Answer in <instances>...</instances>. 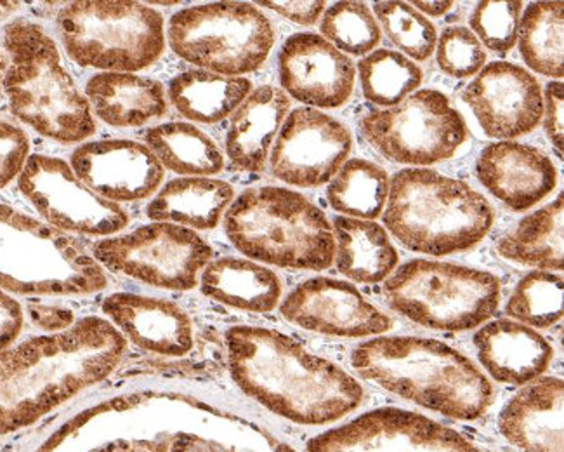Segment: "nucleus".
<instances>
[{
	"label": "nucleus",
	"mask_w": 564,
	"mask_h": 452,
	"mask_svg": "<svg viewBox=\"0 0 564 452\" xmlns=\"http://www.w3.org/2000/svg\"><path fill=\"white\" fill-rule=\"evenodd\" d=\"M225 340L237 387L283 420L336 423L364 403V387L348 370L280 331L235 325Z\"/></svg>",
	"instance_id": "f257e3e1"
},
{
	"label": "nucleus",
	"mask_w": 564,
	"mask_h": 452,
	"mask_svg": "<svg viewBox=\"0 0 564 452\" xmlns=\"http://www.w3.org/2000/svg\"><path fill=\"white\" fill-rule=\"evenodd\" d=\"M126 337L101 316L0 352V433L30 427L113 375Z\"/></svg>",
	"instance_id": "f03ea898"
},
{
	"label": "nucleus",
	"mask_w": 564,
	"mask_h": 452,
	"mask_svg": "<svg viewBox=\"0 0 564 452\" xmlns=\"http://www.w3.org/2000/svg\"><path fill=\"white\" fill-rule=\"evenodd\" d=\"M351 366L361 378L452 420H478L494 402L490 379L475 362L430 337H372L352 349Z\"/></svg>",
	"instance_id": "7ed1b4c3"
},
{
	"label": "nucleus",
	"mask_w": 564,
	"mask_h": 452,
	"mask_svg": "<svg viewBox=\"0 0 564 452\" xmlns=\"http://www.w3.org/2000/svg\"><path fill=\"white\" fill-rule=\"evenodd\" d=\"M485 195L433 169L409 168L389 181L384 225L410 251L448 256L478 246L494 226Z\"/></svg>",
	"instance_id": "20e7f679"
},
{
	"label": "nucleus",
	"mask_w": 564,
	"mask_h": 452,
	"mask_svg": "<svg viewBox=\"0 0 564 452\" xmlns=\"http://www.w3.org/2000/svg\"><path fill=\"white\" fill-rule=\"evenodd\" d=\"M9 63L4 90L13 116L59 143H80L95 134L89 99L62 63L56 42L41 25L14 20L4 29Z\"/></svg>",
	"instance_id": "39448f33"
},
{
	"label": "nucleus",
	"mask_w": 564,
	"mask_h": 452,
	"mask_svg": "<svg viewBox=\"0 0 564 452\" xmlns=\"http://www.w3.org/2000/svg\"><path fill=\"white\" fill-rule=\"evenodd\" d=\"M228 239L250 261L294 270H327L336 239L324 211L294 190L254 186L225 213Z\"/></svg>",
	"instance_id": "423d86ee"
},
{
	"label": "nucleus",
	"mask_w": 564,
	"mask_h": 452,
	"mask_svg": "<svg viewBox=\"0 0 564 452\" xmlns=\"http://www.w3.org/2000/svg\"><path fill=\"white\" fill-rule=\"evenodd\" d=\"M108 277L80 240L0 204V289L21 297H86Z\"/></svg>",
	"instance_id": "0eeeda50"
},
{
	"label": "nucleus",
	"mask_w": 564,
	"mask_h": 452,
	"mask_svg": "<svg viewBox=\"0 0 564 452\" xmlns=\"http://www.w3.org/2000/svg\"><path fill=\"white\" fill-rule=\"evenodd\" d=\"M384 297L394 312L446 333L476 330L491 319L502 298L490 271L434 259H412L391 273Z\"/></svg>",
	"instance_id": "6e6552de"
},
{
	"label": "nucleus",
	"mask_w": 564,
	"mask_h": 452,
	"mask_svg": "<svg viewBox=\"0 0 564 452\" xmlns=\"http://www.w3.org/2000/svg\"><path fill=\"white\" fill-rule=\"evenodd\" d=\"M56 23L63 47L80 66L132 74L164 54V18L140 2H72Z\"/></svg>",
	"instance_id": "1a4fd4ad"
},
{
	"label": "nucleus",
	"mask_w": 564,
	"mask_h": 452,
	"mask_svg": "<svg viewBox=\"0 0 564 452\" xmlns=\"http://www.w3.org/2000/svg\"><path fill=\"white\" fill-rule=\"evenodd\" d=\"M169 45L184 62L225 77L261 68L274 45L271 21L247 2L181 9L169 21Z\"/></svg>",
	"instance_id": "9d476101"
},
{
	"label": "nucleus",
	"mask_w": 564,
	"mask_h": 452,
	"mask_svg": "<svg viewBox=\"0 0 564 452\" xmlns=\"http://www.w3.org/2000/svg\"><path fill=\"white\" fill-rule=\"evenodd\" d=\"M358 128L386 159L413 168L448 161L469 136L463 114L436 89L415 90L397 107L370 111Z\"/></svg>",
	"instance_id": "9b49d317"
},
{
	"label": "nucleus",
	"mask_w": 564,
	"mask_h": 452,
	"mask_svg": "<svg viewBox=\"0 0 564 452\" xmlns=\"http://www.w3.org/2000/svg\"><path fill=\"white\" fill-rule=\"evenodd\" d=\"M102 270L165 291H192L213 261V247L195 230L174 223H152L93 246Z\"/></svg>",
	"instance_id": "f8f14e48"
},
{
	"label": "nucleus",
	"mask_w": 564,
	"mask_h": 452,
	"mask_svg": "<svg viewBox=\"0 0 564 452\" xmlns=\"http://www.w3.org/2000/svg\"><path fill=\"white\" fill-rule=\"evenodd\" d=\"M18 185L47 225L65 234L107 237L129 225V214L119 204L87 189L70 165L56 157H29Z\"/></svg>",
	"instance_id": "ddd939ff"
},
{
	"label": "nucleus",
	"mask_w": 564,
	"mask_h": 452,
	"mask_svg": "<svg viewBox=\"0 0 564 452\" xmlns=\"http://www.w3.org/2000/svg\"><path fill=\"white\" fill-rule=\"evenodd\" d=\"M307 452H479L454 428L427 416L381 407L307 442Z\"/></svg>",
	"instance_id": "4468645a"
},
{
	"label": "nucleus",
	"mask_w": 564,
	"mask_h": 452,
	"mask_svg": "<svg viewBox=\"0 0 564 452\" xmlns=\"http://www.w3.org/2000/svg\"><path fill=\"white\" fill-rule=\"evenodd\" d=\"M351 147V131L343 122L316 108H295L274 140L271 173L299 189L327 185L348 161Z\"/></svg>",
	"instance_id": "2eb2a0df"
},
{
	"label": "nucleus",
	"mask_w": 564,
	"mask_h": 452,
	"mask_svg": "<svg viewBox=\"0 0 564 452\" xmlns=\"http://www.w3.org/2000/svg\"><path fill=\"white\" fill-rule=\"evenodd\" d=\"M464 101L488 138L514 141L539 128L544 116V93L523 66L494 62L464 89Z\"/></svg>",
	"instance_id": "dca6fc26"
},
{
	"label": "nucleus",
	"mask_w": 564,
	"mask_h": 452,
	"mask_svg": "<svg viewBox=\"0 0 564 452\" xmlns=\"http://www.w3.org/2000/svg\"><path fill=\"white\" fill-rule=\"evenodd\" d=\"M291 324L339 337H377L393 330V319L370 303L355 286L330 277L299 284L280 304Z\"/></svg>",
	"instance_id": "f3484780"
},
{
	"label": "nucleus",
	"mask_w": 564,
	"mask_h": 452,
	"mask_svg": "<svg viewBox=\"0 0 564 452\" xmlns=\"http://www.w3.org/2000/svg\"><path fill=\"white\" fill-rule=\"evenodd\" d=\"M279 75L286 96L316 110L343 107L355 90V63L318 33H294L286 39Z\"/></svg>",
	"instance_id": "a211bd4d"
},
{
	"label": "nucleus",
	"mask_w": 564,
	"mask_h": 452,
	"mask_svg": "<svg viewBox=\"0 0 564 452\" xmlns=\"http://www.w3.org/2000/svg\"><path fill=\"white\" fill-rule=\"evenodd\" d=\"M72 171L87 189L110 202L152 197L164 181V168L152 150L129 140L83 144L72 153Z\"/></svg>",
	"instance_id": "6ab92c4d"
},
{
	"label": "nucleus",
	"mask_w": 564,
	"mask_h": 452,
	"mask_svg": "<svg viewBox=\"0 0 564 452\" xmlns=\"http://www.w3.org/2000/svg\"><path fill=\"white\" fill-rule=\"evenodd\" d=\"M476 174L495 198L518 213L536 206L557 185V169L551 157L518 141L488 144L476 161Z\"/></svg>",
	"instance_id": "aec40b11"
},
{
	"label": "nucleus",
	"mask_w": 564,
	"mask_h": 452,
	"mask_svg": "<svg viewBox=\"0 0 564 452\" xmlns=\"http://www.w3.org/2000/svg\"><path fill=\"white\" fill-rule=\"evenodd\" d=\"M102 312L123 337L150 354L184 357L195 346L192 319L174 301L117 292L102 301Z\"/></svg>",
	"instance_id": "412c9836"
},
{
	"label": "nucleus",
	"mask_w": 564,
	"mask_h": 452,
	"mask_svg": "<svg viewBox=\"0 0 564 452\" xmlns=\"http://www.w3.org/2000/svg\"><path fill=\"white\" fill-rule=\"evenodd\" d=\"M475 348L482 369L502 385L524 387L544 375L551 364V343L539 331L520 322H488L475 334Z\"/></svg>",
	"instance_id": "4be33fe9"
},
{
	"label": "nucleus",
	"mask_w": 564,
	"mask_h": 452,
	"mask_svg": "<svg viewBox=\"0 0 564 452\" xmlns=\"http://www.w3.org/2000/svg\"><path fill=\"white\" fill-rule=\"evenodd\" d=\"M563 415V379H535L506 403L499 430L521 452H564Z\"/></svg>",
	"instance_id": "5701e85b"
},
{
	"label": "nucleus",
	"mask_w": 564,
	"mask_h": 452,
	"mask_svg": "<svg viewBox=\"0 0 564 452\" xmlns=\"http://www.w3.org/2000/svg\"><path fill=\"white\" fill-rule=\"evenodd\" d=\"M291 111L285 90L261 86L235 110L226 134V153L238 171L262 173L267 168L271 144Z\"/></svg>",
	"instance_id": "b1692460"
},
{
	"label": "nucleus",
	"mask_w": 564,
	"mask_h": 452,
	"mask_svg": "<svg viewBox=\"0 0 564 452\" xmlns=\"http://www.w3.org/2000/svg\"><path fill=\"white\" fill-rule=\"evenodd\" d=\"M86 98L96 116L113 128H141L167 111L165 89L159 80L122 72L90 77Z\"/></svg>",
	"instance_id": "393cba45"
},
{
	"label": "nucleus",
	"mask_w": 564,
	"mask_h": 452,
	"mask_svg": "<svg viewBox=\"0 0 564 452\" xmlns=\"http://www.w3.org/2000/svg\"><path fill=\"white\" fill-rule=\"evenodd\" d=\"M204 297L243 312H273L282 300L283 284L273 270L250 259H213L200 273Z\"/></svg>",
	"instance_id": "a878e982"
},
{
	"label": "nucleus",
	"mask_w": 564,
	"mask_h": 452,
	"mask_svg": "<svg viewBox=\"0 0 564 452\" xmlns=\"http://www.w3.org/2000/svg\"><path fill=\"white\" fill-rule=\"evenodd\" d=\"M235 201L234 186L207 176L169 181L148 204L147 216L156 223L214 230Z\"/></svg>",
	"instance_id": "bb28decb"
},
{
	"label": "nucleus",
	"mask_w": 564,
	"mask_h": 452,
	"mask_svg": "<svg viewBox=\"0 0 564 452\" xmlns=\"http://www.w3.org/2000/svg\"><path fill=\"white\" fill-rule=\"evenodd\" d=\"M336 267L358 284H379L391 277L400 255L384 226L367 219L337 216L334 219Z\"/></svg>",
	"instance_id": "cd10ccee"
},
{
	"label": "nucleus",
	"mask_w": 564,
	"mask_h": 452,
	"mask_svg": "<svg viewBox=\"0 0 564 452\" xmlns=\"http://www.w3.org/2000/svg\"><path fill=\"white\" fill-rule=\"evenodd\" d=\"M563 194L549 206L528 214L497 243V252L503 259L539 270H563Z\"/></svg>",
	"instance_id": "c85d7f7f"
},
{
	"label": "nucleus",
	"mask_w": 564,
	"mask_h": 452,
	"mask_svg": "<svg viewBox=\"0 0 564 452\" xmlns=\"http://www.w3.org/2000/svg\"><path fill=\"white\" fill-rule=\"evenodd\" d=\"M246 77H225L207 71H188L169 84V99L181 116L193 122L216 123L235 114L250 95Z\"/></svg>",
	"instance_id": "c756f323"
},
{
	"label": "nucleus",
	"mask_w": 564,
	"mask_h": 452,
	"mask_svg": "<svg viewBox=\"0 0 564 452\" xmlns=\"http://www.w3.org/2000/svg\"><path fill=\"white\" fill-rule=\"evenodd\" d=\"M147 143L162 168L172 173L209 177L225 169V157L219 147L193 123H160L148 129Z\"/></svg>",
	"instance_id": "7c9ffc66"
},
{
	"label": "nucleus",
	"mask_w": 564,
	"mask_h": 452,
	"mask_svg": "<svg viewBox=\"0 0 564 452\" xmlns=\"http://www.w3.org/2000/svg\"><path fill=\"white\" fill-rule=\"evenodd\" d=\"M389 176L381 165L365 159H349L328 181L327 198L332 209L346 218L373 222L384 213Z\"/></svg>",
	"instance_id": "2f4dec72"
},
{
	"label": "nucleus",
	"mask_w": 564,
	"mask_h": 452,
	"mask_svg": "<svg viewBox=\"0 0 564 452\" xmlns=\"http://www.w3.org/2000/svg\"><path fill=\"white\" fill-rule=\"evenodd\" d=\"M521 56L533 72L561 80L564 74L563 2H533L518 29Z\"/></svg>",
	"instance_id": "473e14b6"
},
{
	"label": "nucleus",
	"mask_w": 564,
	"mask_h": 452,
	"mask_svg": "<svg viewBox=\"0 0 564 452\" xmlns=\"http://www.w3.org/2000/svg\"><path fill=\"white\" fill-rule=\"evenodd\" d=\"M358 77L365 98L384 108L397 107L424 80L417 63L391 50H376L364 56L358 63Z\"/></svg>",
	"instance_id": "72a5a7b5"
},
{
	"label": "nucleus",
	"mask_w": 564,
	"mask_h": 452,
	"mask_svg": "<svg viewBox=\"0 0 564 452\" xmlns=\"http://www.w3.org/2000/svg\"><path fill=\"white\" fill-rule=\"evenodd\" d=\"M506 313L532 330H549L563 319V277L530 271L518 282Z\"/></svg>",
	"instance_id": "f704fd0d"
},
{
	"label": "nucleus",
	"mask_w": 564,
	"mask_h": 452,
	"mask_svg": "<svg viewBox=\"0 0 564 452\" xmlns=\"http://www.w3.org/2000/svg\"><path fill=\"white\" fill-rule=\"evenodd\" d=\"M322 37L330 42L340 53L351 56H367L381 44V26L372 9L364 2H336L325 11Z\"/></svg>",
	"instance_id": "c9c22d12"
},
{
	"label": "nucleus",
	"mask_w": 564,
	"mask_h": 452,
	"mask_svg": "<svg viewBox=\"0 0 564 452\" xmlns=\"http://www.w3.org/2000/svg\"><path fill=\"white\" fill-rule=\"evenodd\" d=\"M377 23L389 41L410 56L412 62H425L436 50L437 33L424 14L419 13L409 2H376L373 4Z\"/></svg>",
	"instance_id": "e433bc0d"
},
{
	"label": "nucleus",
	"mask_w": 564,
	"mask_h": 452,
	"mask_svg": "<svg viewBox=\"0 0 564 452\" xmlns=\"http://www.w3.org/2000/svg\"><path fill=\"white\" fill-rule=\"evenodd\" d=\"M523 2H479L469 17L470 32L482 47L506 54L518 42Z\"/></svg>",
	"instance_id": "4c0bfd02"
},
{
	"label": "nucleus",
	"mask_w": 564,
	"mask_h": 452,
	"mask_svg": "<svg viewBox=\"0 0 564 452\" xmlns=\"http://www.w3.org/2000/svg\"><path fill=\"white\" fill-rule=\"evenodd\" d=\"M436 62L448 77H476L487 65V50L466 26H448L436 42Z\"/></svg>",
	"instance_id": "58836bf2"
},
{
	"label": "nucleus",
	"mask_w": 564,
	"mask_h": 452,
	"mask_svg": "<svg viewBox=\"0 0 564 452\" xmlns=\"http://www.w3.org/2000/svg\"><path fill=\"white\" fill-rule=\"evenodd\" d=\"M30 140L17 123L0 119V190L8 186L29 161Z\"/></svg>",
	"instance_id": "ea45409f"
},
{
	"label": "nucleus",
	"mask_w": 564,
	"mask_h": 452,
	"mask_svg": "<svg viewBox=\"0 0 564 452\" xmlns=\"http://www.w3.org/2000/svg\"><path fill=\"white\" fill-rule=\"evenodd\" d=\"M544 93V128L547 132L549 140L552 147L563 153V138H564V86L561 80H552L547 84Z\"/></svg>",
	"instance_id": "a19ab883"
},
{
	"label": "nucleus",
	"mask_w": 564,
	"mask_h": 452,
	"mask_svg": "<svg viewBox=\"0 0 564 452\" xmlns=\"http://www.w3.org/2000/svg\"><path fill=\"white\" fill-rule=\"evenodd\" d=\"M23 324L25 316L21 304L0 289V352L13 346L23 331Z\"/></svg>",
	"instance_id": "79ce46f5"
},
{
	"label": "nucleus",
	"mask_w": 564,
	"mask_h": 452,
	"mask_svg": "<svg viewBox=\"0 0 564 452\" xmlns=\"http://www.w3.org/2000/svg\"><path fill=\"white\" fill-rule=\"evenodd\" d=\"M259 6L271 9L297 25L311 26L319 20L327 4L325 2H259Z\"/></svg>",
	"instance_id": "37998d69"
},
{
	"label": "nucleus",
	"mask_w": 564,
	"mask_h": 452,
	"mask_svg": "<svg viewBox=\"0 0 564 452\" xmlns=\"http://www.w3.org/2000/svg\"><path fill=\"white\" fill-rule=\"evenodd\" d=\"M32 319L41 330L59 333L75 324V316L70 310L54 309V306H32Z\"/></svg>",
	"instance_id": "c03bdc74"
},
{
	"label": "nucleus",
	"mask_w": 564,
	"mask_h": 452,
	"mask_svg": "<svg viewBox=\"0 0 564 452\" xmlns=\"http://www.w3.org/2000/svg\"><path fill=\"white\" fill-rule=\"evenodd\" d=\"M413 8L417 9L419 13L430 14V17H443L454 8L455 2H413Z\"/></svg>",
	"instance_id": "a18cd8bd"
},
{
	"label": "nucleus",
	"mask_w": 564,
	"mask_h": 452,
	"mask_svg": "<svg viewBox=\"0 0 564 452\" xmlns=\"http://www.w3.org/2000/svg\"><path fill=\"white\" fill-rule=\"evenodd\" d=\"M20 2H0V21L13 17L17 11H20Z\"/></svg>",
	"instance_id": "49530a36"
},
{
	"label": "nucleus",
	"mask_w": 564,
	"mask_h": 452,
	"mask_svg": "<svg viewBox=\"0 0 564 452\" xmlns=\"http://www.w3.org/2000/svg\"><path fill=\"white\" fill-rule=\"evenodd\" d=\"M6 71H8V63H6L4 54L0 53V89H2V84H4Z\"/></svg>",
	"instance_id": "de8ad7c7"
}]
</instances>
